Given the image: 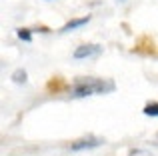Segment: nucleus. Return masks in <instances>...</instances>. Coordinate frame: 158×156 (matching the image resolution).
Segmentation results:
<instances>
[{"label":"nucleus","instance_id":"obj_4","mask_svg":"<svg viewBox=\"0 0 158 156\" xmlns=\"http://www.w3.org/2000/svg\"><path fill=\"white\" fill-rule=\"evenodd\" d=\"M90 22V16L86 14V16H82V18H74V20H70V22H66L64 26L60 28V32H70V30H76V28H80V26H84V24H88Z\"/></svg>","mask_w":158,"mask_h":156},{"label":"nucleus","instance_id":"obj_3","mask_svg":"<svg viewBox=\"0 0 158 156\" xmlns=\"http://www.w3.org/2000/svg\"><path fill=\"white\" fill-rule=\"evenodd\" d=\"M104 144V140L102 138H80V140L72 142L70 144V150H74V152H80V150H90V148H98V146Z\"/></svg>","mask_w":158,"mask_h":156},{"label":"nucleus","instance_id":"obj_2","mask_svg":"<svg viewBox=\"0 0 158 156\" xmlns=\"http://www.w3.org/2000/svg\"><path fill=\"white\" fill-rule=\"evenodd\" d=\"M100 52L102 46H98V44H82L72 52V56L76 60H84V58H96V56H100Z\"/></svg>","mask_w":158,"mask_h":156},{"label":"nucleus","instance_id":"obj_7","mask_svg":"<svg viewBox=\"0 0 158 156\" xmlns=\"http://www.w3.org/2000/svg\"><path fill=\"white\" fill-rule=\"evenodd\" d=\"M146 116H158V102H148L142 110Z\"/></svg>","mask_w":158,"mask_h":156},{"label":"nucleus","instance_id":"obj_10","mask_svg":"<svg viewBox=\"0 0 158 156\" xmlns=\"http://www.w3.org/2000/svg\"><path fill=\"white\" fill-rule=\"evenodd\" d=\"M116 2H126V0H116Z\"/></svg>","mask_w":158,"mask_h":156},{"label":"nucleus","instance_id":"obj_9","mask_svg":"<svg viewBox=\"0 0 158 156\" xmlns=\"http://www.w3.org/2000/svg\"><path fill=\"white\" fill-rule=\"evenodd\" d=\"M128 156H152L148 150H140V148H136V150H130V154Z\"/></svg>","mask_w":158,"mask_h":156},{"label":"nucleus","instance_id":"obj_8","mask_svg":"<svg viewBox=\"0 0 158 156\" xmlns=\"http://www.w3.org/2000/svg\"><path fill=\"white\" fill-rule=\"evenodd\" d=\"M16 36H18L20 40H24V42H30L32 40V32L28 30V28H18V30H16Z\"/></svg>","mask_w":158,"mask_h":156},{"label":"nucleus","instance_id":"obj_6","mask_svg":"<svg viewBox=\"0 0 158 156\" xmlns=\"http://www.w3.org/2000/svg\"><path fill=\"white\" fill-rule=\"evenodd\" d=\"M26 80H28L26 70H22V68L14 70V74H12V82H16V84H26Z\"/></svg>","mask_w":158,"mask_h":156},{"label":"nucleus","instance_id":"obj_1","mask_svg":"<svg viewBox=\"0 0 158 156\" xmlns=\"http://www.w3.org/2000/svg\"><path fill=\"white\" fill-rule=\"evenodd\" d=\"M114 90V82L106 78H94V76H78L70 86V94L74 98L94 96V94H108Z\"/></svg>","mask_w":158,"mask_h":156},{"label":"nucleus","instance_id":"obj_5","mask_svg":"<svg viewBox=\"0 0 158 156\" xmlns=\"http://www.w3.org/2000/svg\"><path fill=\"white\" fill-rule=\"evenodd\" d=\"M46 88L50 90V92H54V94H56V92H60V90H66V88H70V86L66 84V82L62 80L60 76H54L52 80H50V82L46 84Z\"/></svg>","mask_w":158,"mask_h":156}]
</instances>
